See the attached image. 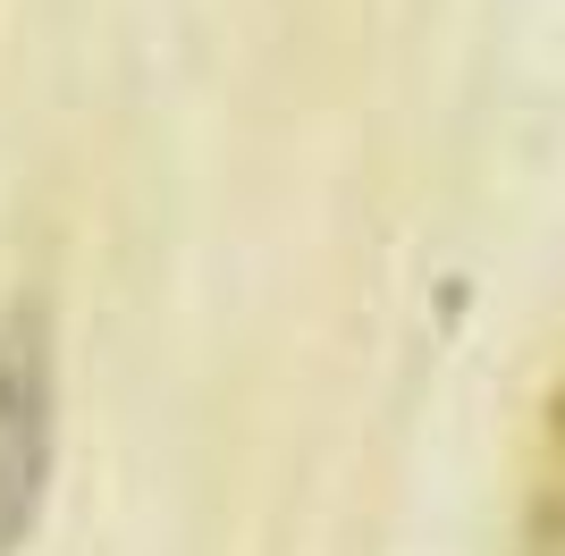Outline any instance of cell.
Returning a JSON list of instances; mask_svg holds the SVG:
<instances>
[{"label": "cell", "instance_id": "1", "mask_svg": "<svg viewBox=\"0 0 565 556\" xmlns=\"http://www.w3.org/2000/svg\"><path fill=\"white\" fill-rule=\"evenodd\" d=\"M51 447H60V379H51V321L43 303H18L0 321V556H18L51 498Z\"/></svg>", "mask_w": 565, "mask_h": 556}, {"label": "cell", "instance_id": "2", "mask_svg": "<svg viewBox=\"0 0 565 556\" xmlns=\"http://www.w3.org/2000/svg\"><path fill=\"white\" fill-rule=\"evenodd\" d=\"M523 556H565V379L541 396L532 472H523Z\"/></svg>", "mask_w": 565, "mask_h": 556}]
</instances>
